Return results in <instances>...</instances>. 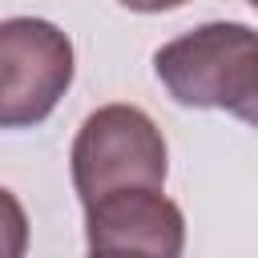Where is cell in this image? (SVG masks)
Instances as JSON below:
<instances>
[{
    "label": "cell",
    "mask_w": 258,
    "mask_h": 258,
    "mask_svg": "<svg viewBox=\"0 0 258 258\" xmlns=\"http://www.w3.org/2000/svg\"><path fill=\"white\" fill-rule=\"evenodd\" d=\"M153 73L177 105L222 109L246 125L258 117V48L250 24H198L153 52Z\"/></svg>",
    "instance_id": "cell-1"
},
{
    "label": "cell",
    "mask_w": 258,
    "mask_h": 258,
    "mask_svg": "<svg viewBox=\"0 0 258 258\" xmlns=\"http://www.w3.org/2000/svg\"><path fill=\"white\" fill-rule=\"evenodd\" d=\"M73 185L81 206L113 189H165L169 149L157 121L125 101L93 109L69 149Z\"/></svg>",
    "instance_id": "cell-2"
},
{
    "label": "cell",
    "mask_w": 258,
    "mask_h": 258,
    "mask_svg": "<svg viewBox=\"0 0 258 258\" xmlns=\"http://www.w3.org/2000/svg\"><path fill=\"white\" fill-rule=\"evenodd\" d=\"M77 73L73 40L60 24L40 16L0 20V129L40 125Z\"/></svg>",
    "instance_id": "cell-3"
},
{
    "label": "cell",
    "mask_w": 258,
    "mask_h": 258,
    "mask_svg": "<svg viewBox=\"0 0 258 258\" xmlns=\"http://www.w3.org/2000/svg\"><path fill=\"white\" fill-rule=\"evenodd\" d=\"M93 258H181L185 218L165 189H113L85 206Z\"/></svg>",
    "instance_id": "cell-4"
},
{
    "label": "cell",
    "mask_w": 258,
    "mask_h": 258,
    "mask_svg": "<svg viewBox=\"0 0 258 258\" xmlns=\"http://www.w3.org/2000/svg\"><path fill=\"white\" fill-rule=\"evenodd\" d=\"M28 254V214L20 198L0 185V258H24Z\"/></svg>",
    "instance_id": "cell-5"
},
{
    "label": "cell",
    "mask_w": 258,
    "mask_h": 258,
    "mask_svg": "<svg viewBox=\"0 0 258 258\" xmlns=\"http://www.w3.org/2000/svg\"><path fill=\"white\" fill-rule=\"evenodd\" d=\"M117 4L129 12H169V8H181L189 0H117Z\"/></svg>",
    "instance_id": "cell-6"
},
{
    "label": "cell",
    "mask_w": 258,
    "mask_h": 258,
    "mask_svg": "<svg viewBox=\"0 0 258 258\" xmlns=\"http://www.w3.org/2000/svg\"><path fill=\"white\" fill-rule=\"evenodd\" d=\"M89 258H93V254H89Z\"/></svg>",
    "instance_id": "cell-7"
}]
</instances>
